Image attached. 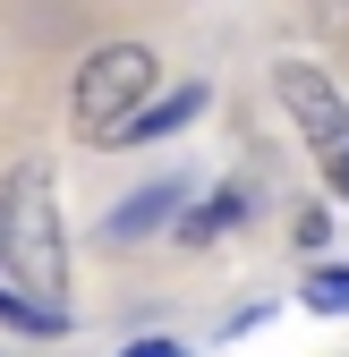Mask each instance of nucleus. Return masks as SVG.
<instances>
[{
  "label": "nucleus",
  "instance_id": "f257e3e1",
  "mask_svg": "<svg viewBox=\"0 0 349 357\" xmlns=\"http://www.w3.org/2000/svg\"><path fill=\"white\" fill-rule=\"evenodd\" d=\"M0 255L26 298L60 306V281H68V255H60V204H52V170L43 162H17L0 178Z\"/></svg>",
  "mask_w": 349,
  "mask_h": 357
},
{
  "label": "nucleus",
  "instance_id": "f03ea898",
  "mask_svg": "<svg viewBox=\"0 0 349 357\" xmlns=\"http://www.w3.org/2000/svg\"><path fill=\"white\" fill-rule=\"evenodd\" d=\"M154 94V52L145 43H103L94 60L77 68V85H68V102H77V128L94 145H111L128 119H137V102Z\"/></svg>",
  "mask_w": 349,
  "mask_h": 357
},
{
  "label": "nucleus",
  "instance_id": "7ed1b4c3",
  "mask_svg": "<svg viewBox=\"0 0 349 357\" xmlns=\"http://www.w3.org/2000/svg\"><path fill=\"white\" fill-rule=\"evenodd\" d=\"M273 94L290 102L298 137L315 145V162H324V178H332V196H349V102L332 94V77L307 68V60H281V68H273Z\"/></svg>",
  "mask_w": 349,
  "mask_h": 357
},
{
  "label": "nucleus",
  "instance_id": "20e7f679",
  "mask_svg": "<svg viewBox=\"0 0 349 357\" xmlns=\"http://www.w3.org/2000/svg\"><path fill=\"white\" fill-rule=\"evenodd\" d=\"M179 204H188V178H154V188H137L111 213V238H145V230H162V221H179Z\"/></svg>",
  "mask_w": 349,
  "mask_h": 357
},
{
  "label": "nucleus",
  "instance_id": "39448f33",
  "mask_svg": "<svg viewBox=\"0 0 349 357\" xmlns=\"http://www.w3.org/2000/svg\"><path fill=\"white\" fill-rule=\"evenodd\" d=\"M196 111H205V85H170V102H145L111 145H154V137H170V128H188Z\"/></svg>",
  "mask_w": 349,
  "mask_h": 357
},
{
  "label": "nucleus",
  "instance_id": "423d86ee",
  "mask_svg": "<svg viewBox=\"0 0 349 357\" xmlns=\"http://www.w3.org/2000/svg\"><path fill=\"white\" fill-rule=\"evenodd\" d=\"M230 221H247V188H222L205 213H188V221H179V238H188V247H213V238L230 230Z\"/></svg>",
  "mask_w": 349,
  "mask_h": 357
},
{
  "label": "nucleus",
  "instance_id": "0eeeda50",
  "mask_svg": "<svg viewBox=\"0 0 349 357\" xmlns=\"http://www.w3.org/2000/svg\"><path fill=\"white\" fill-rule=\"evenodd\" d=\"M0 324H9V332H43V340L68 332L60 306H43V298H26V289H0Z\"/></svg>",
  "mask_w": 349,
  "mask_h": 357
},
{
  "label": "nucleus",
  "instance_id": "6e6552de",
  "mask_svg": "<svg viewBox=\"0 0 349 357\" xmlns=\"http://www.w3.org/2000/svg\"><path fill=\"white\" fill-rule=\"evenodd\" d=\"M307 306L315 315H349V264H315L307 273Z\"/></svg>",
  "mask_w": 349,
  "mask_h": 357
},
{
  "label": "nucleus",
  "instance_id": "1a4fd4ad",
  "mask_svg": "<svg viewBox=\"0 0 349 357\" xmlns=\"http://www.w3.org/2000/svg\"><path fill=\"white\" fill-rule=\"evenodd\" d=\"M119 357H188V349H179V340H128Z\"/></svg>",
  "mask_w": 349,
  "mask_h": 357
}]
</instances>
